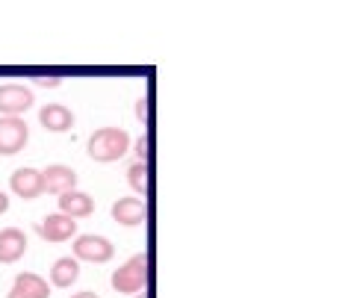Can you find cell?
Segmentation results:
<instances>
[{
  "instance_id": "6da1fadb",
  "label": "cell",
  "mask_w": 354,
  "mask_h": 298,
  "mask_svg": "<svg viewBox=\"0 0 354 298\" xmlns=\"http://www.w3.org/2000/svg\"><path fill=\"white\" fill-rule=\"evenodd\" d=\"M130 133L124 127H97L86 142V151L95 162H115L127 153Z\"/></svg>"
},
{
  "instance_id": "7a4b0ae2",
  "label": "cell",
  "mask_w": 354,
  "mask_h": 298,
  "mask_svg": "<svg viewBox=\"0 0 354 298\" xmlns=\"http://www.w3.org/2000/svg\"><path fill=\"white\" fill-rule=\"evenodd\" d=\"M148 281V260L145 254H133L127 263H121V266L113 272V290L115 292H127V295H136L142 286Z\"/></svg>"
},
{
  "instance_id": "3957f363",
  "label": "cell",
  "mask_w": 354,
  "mask_h": 298,
  "mask_svg": "<svg viewBox=\"0 0 354 298\" xmlns=\"http://www.w3.org/2000/svg\"><path fill=\"white\" fill-rule=\"evenodd\" d=\"M30 142V127L27 121H21V115H3L0 118V153L12 157V153L24 151Z\"/></svg>"
},
{
  "instance_id": "277c9868",
  "label": "cell",
  "mask_w": 354,
  "mask_h": 298,
  "mask_svg": "<svg viewBox=\"0 0 354 298\" xmlns=\"http://www.w3.org/2000/svg\"><path fill=\"white\" fill-rule=\"evenodd\" d=\"M115 245L101 234H83L74 239V260H88V263H106L113 260Z\"/></svg>"
},
{
  "instance_id": "5b68a950",
  "label": "cell",
  "mask_w": 354,
  "mask_h": 298,
  "mask_svg": "<svg viewBox=\"0 0 354 298\" xmlns=\"http://www.w3.org/2000/svg\"><path fill=\"white\" fill-rule=\"evenodd\" d=\"M32 101H36V95H32V89H27V86H21V83H0V113H3V115L27 113V109L32 106Z\"/></svg>"
},
{
  "instance_id": "8992f818",
  "label": "cell",
  "mask_w": 354,
  "mask_h": 298,
  "mask_svg": "<svg viewBox=\"0 0 354 298\" xmlns=\"http://www.w3.org/2000/svg\"><path fill=\"white\" fill-rule=\"evenodd\" d=\"M41 186H44V192L48 195H62V192H68V189H77V171L68 169V165H62V162H53L48 165V169L41 171Z\"/></svg>"
},
{
  "instance_id": "52a82bcc",
  "label": "cell",
  "mask_w": 354,
  "mask_h": 298,
  "mask_svg": "<svg viewBox=\"0 0 354 298\" xmlns=\"http://www.w3.org/2000/svg\"><path fill=\"white\" fill-rule=\"evenodd\" d=\"M36 230H39V236L48 242H65L77 234V218L62 216V213H50L44 222L36 225Z\"/></svg>"
},
{
  "instance_id": "ba28073f",
  "label": "cell",
  "mask_w": 354,
  "mask_h": 298,
  "mask_svg": "<svg viewBox=\"0 0 354 298\" xmlns=\"http://www.w3.org/2000/svg\"><path fill=\"white\" fill-rule=\"evenodd\" d=\"M9 186H12V192L18 198H24V201H32V198H39L44 192L41 171L39 169H30V165H24V169H15L12 178H9Z\"/></svg>"
},
{
  "instance_id": "9c48e42d",
  "label": "cell",
  "mask_w": 354,
  "mask_h": 298,
  "mask_svg": "<svg viewBox=\"0 0 354 298\" xmlns=\"http://www.w3.org/2000/svg\"><path fill=\"white\" fill-rule=\"evenodd\" d=\"M113 218L118 225H124V227H136L145 222V213H148V207L142 198H118V201L113 204Z\"/></svg>"
},
{
  "instance_id": "30bf717a",
  "label": "cell",
  "mask_w": 354,
  "mask_h": 298,
  "mask_svg": "<svg viewBox=\"0 0 354 298\" xmlns=\"http://www.w3.org/2000/svg\"><path fill=\"white\" fill-rule=\"evenodd\" d=\"M39 121L44 130H53V133H65V130L74 127V113L65 104H44Z\"/></svg>"
},
{
  "instance_id": "8fae6325",
  "label": "cell",
  "mask_w": 354,
  "mask_h": 298,
  "mask_svg": "<svg viewBox=\"0 0 354 298\" xmlns=\"http://www.w3.org/2000/svg\"><path fill=\"white\" fill-rule=\"evenodd\" d=\"M59 213L62 216H71V218H86L95 213V201L88 192H80V189H68L59 195Z\"/></svg>"
},
{
  "instance_id": "7c38bea8",
  "label": "cell",
  "mask_w": 354,
  "mask_h": 298,
  "mask_svg": "<svg viewBox=\"0 0 354 298\" xmlns=\"http://www.w3.org/2000/svg\"><path fill=\"white\" fill-rule=\"evenodd\" d=\"M24 251H27L24 230H18V227L0 230V263H15L24 257Z\"/></svg>"
},
{
  "instance_id": "4fadbf2b",
  "label": "cell",
  "mask_w": 354,
  "mask_h": 298,
  "mask_svg": "<svg viewBox=\"0 0 354 298\" xmlns=\"http://www.w3.org/2000/svg\"><path fill=\"white\" fill-rule=\"evenodd\" d=\"M12 290H18L24 298H50V286H48V281L39 278V274H32V272H21V274H15Z\"/></svg>"
},
{
  "instance_id": "5bb4252c",
  "label": "cell",
  "mask_w": 354,
  "mask_h": 298,
  "mask_svg": "<svg viewBox=\"0 0 354 298\" xmlns=\"http://www.w3.org/2000/svg\"><path fill=\"white\" fill-rule=\"evenodd\" d=\"M77 278H80V263L74 257H59L50 266V283L53 286H71Z\"/></svg>"
},
{
  "instance_id": "9a60e30c",
  "label": "cell",
  "mask_w": 354,
  "mask_h": 298,
  "mask_svg": "<svg viewBox=\"0 0 354 298\" xmlns=\"http://www.w3.org/2000/svg\"><path fill=\"white\" fill-rule=\"evenodd\" d=\"M127 186L133 192H145L148 189V165L145 162H133L127 169Z\"/></svg>"
},
{
  "instance_id": "2e32d148",
  "label": "cell",
  "mask_w": 354,
  "mask_h": 298,
  "mask_svg": "<svg viewBox=\"0 0 354 298\" xmlns=\"http://www.w3.org/2000/svg\"><path fill=\"white\" fill-rule=\"evenodd\" d=\"M136 157H139V162L148 160V136H139L136 139Z\"/></svg>"
},
{
  "instance_id": "e0dca14e",
  "label": "cell",
  "mask_w": 354,
  "mask_h": 298,
  "mask_svg": "<svg viewBox=\"0 0 354 298\" xmlns=\"http://www.w3.org/2000/svg\"><path fill=\"white\" fill-rule=\"evenodd\" d=\"M32 83H36V86H59L62 80H59V77H32Z\"/></svg>"
},
{
  "instance_id": "ac0fdd59",
  "label": "cell",
  "mask_w": 354,
  "mask_h": 298,
  "mask_svg": "<svg viewBox=\"0 0 354 298\" xmlns=\"http://www.w3.org/2000/svg\"><path fill=\"white\" fill-rule=\"evenodd\" d=\"M6 209H9V195H6L3 189H0V216H3Z\"/></svg>"
},
{
  "instance_id": "d6986e66",
  "label": "cell",
  "mask_w": 354,
  "mask_h": 298,
  "mask_svg": "<svg viewBox=\"0 0 354 298\" xmlns=\"http://www.w3.org/2000/svg\"><path fill=\"white\" fill-rule=\"evenodd\" d=\"M145 109H148V104H145V101H136V118H139V121H142V118H145V115H148V113H145Z\"/></svg>"
},
{
  "instance_id": "ffe728a7",
  "label": "cell",
  "mask_w": 354,
  "mask_h": 298,
  "mask_svg": "<svg viewBox=\"0 0 354 298\" xmlns=\"http://www.w3.org/2000/svg\"><path fill=\"white\" fill-rule=\"evenodd\" d=\"M71 298H101L97 292H77V295H71Z\"/></svg>"
},
{
  "instance_id": "44dd1931",
  "label": "cell",
  "mask_w": 354,
  "mask_h": 298,
  "mask_svg": "<svg viewBox=\"0 0 354 298\" xmlns=\"http://www.w3.org/2000/svg\"><path fill=\"white\" fill-rule=\"evenodd\" d=\"M6 298H24V295H21L18 290H9V295H6Z\"/></svg>"
},
{
  "instance_id": "7402d4cb",
  "label": "cell",
  "mask_w": 354,
  "mask_h": 298,
  "mask_svg": "<svg viewBox=\"0 0 354 298\" xmlns=\"http://www.w3.org/2000/svg\"><path fill=\"white\" fill-rule=\"evenodd\" d=\"M133 298H145V292H142V295H139V292H136V295H133Z\"/></svg>"
}]
</instances>
